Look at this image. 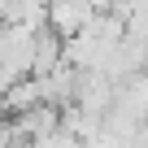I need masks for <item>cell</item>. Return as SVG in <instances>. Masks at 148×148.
<instances>
[{
  "mask_svg": "<svg viewBox=\"0 0 148 148\" xmlns=\"http://www.w3.org/2000/svg\"><path fill=\"white\" fill-rule=\"evenodd\" d=\"M31 61H35V31L5 22L0 26V74L9 83H18L31 74Z\"/></svg>",
  "mask_w": 148,
  "mask_h": 148,
  "instance_id": "1",
  "label": "cell"
},
{
  "mask_svg": "<svg viewBox=\"0 0 148 148\" xmlns=\"http://www.w3.org/2000/svg\"><path fill=\"white\" fill-rule=\"evenodd\" d=\"M87 22H92V5H87V0H61V5H48V22H44V31L57 35V39L65 44V39L79 35Z\"/></svg>",
  "mask_w": 148,
  "mask_h": 148,
  "instance_id": "2",
  "label": "cell"
}]
</instances>
